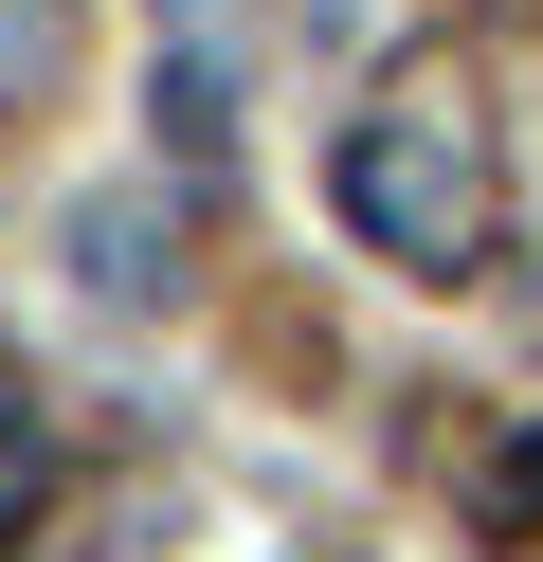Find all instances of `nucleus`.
<instances>
[{
    "mask_svg": "<svg viewBox=\"0 0 543 562\" xmlns=\"http://www.w3.org/2000/svg\"><path fill=\"white\" fill-rule=\"evenodd\" d=\"M55 74H72V0H0V110H36Z\"/></svg>",
    "mask_w": 543,
    "mask_h": 562,
    "instance_id": "3",
    "label": "nucleus"
},
{
    "mask_svg": "<svg viewBox=\"0 0 543 562\" xmlns=\"http://www.w3.org/2000/svg\"><path fill=\"white\" fill-rule=\"evenodd\" d=\"M326 200H344V236L381 272H417V291H471L507 236V164H489V91H471V55H398L381 91L344 110V146H326Z\"/></svg>",
    "mask_w": 543,
    "mask_h": 562,
    "instance_id": "1",
    "label": "nucleus"
},
{
    "mask_svg": "<svg viewBox=\"0 0 543 562\" xmlns=\"http://www.w3.org/2000/svg\"><path fill=\"white\" fill-rule=\"evenodd\" d=\"M489 508H543V417H525V453L489 472Z\"/></svg>",
    "mask_w": 543,
    "mask_h": 562,
    "instance_id": "5",
    "label": "nucleus"
},
{
    "mask_svg": "<svg viewBox=\"0 0 543 562\" xmlns=\"http://www.w3.org/2000/svg\"><path fill=\"white\" fill-rule=\"evenodd\" d=\"M72 291H109L127 327H163L181 308V200L163 182H91L72 200Z\"/></svg>",
    "mask_w": 543,
    "mask_h": 562,
    "instance_id": "2",
    "label": "nucleus"
},
{
    "mask_svg": "<svg viewBox=\"0 0 543 562\" xmlns=\"http://www.w3.org/2000/svg\"><path fill=\"white\" fill-rule=\"evenodd\" d=\"M36 490H55V436H36V417L0 400V562H19V526H36Z\"/></svg>",
    "mask_w": 543,
    "mask_h": 562,
    "instance_id": "4",
    "label": "nucleus"
}]
</instances>
